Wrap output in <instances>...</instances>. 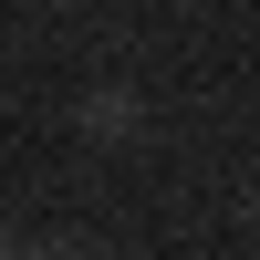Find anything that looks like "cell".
Returning <instances> with one entry per match:
<instances>
[{
    "instance_id": "1",
    "label": "cell",
    "mask_w": 260,
    "mask_h": 260,
    "mask_svg": "<svg viewBox=\"0 0 260 260\" xmlns=\"http://www.w3.org/2000/svg\"><path fill=\"white\" fill-rule=\"evenodd\" d=\"M83 125H94V136H136V94H94Z\"/></svg>"
},
{
    "instance_id": "2",
    "label": "cell",
    "mask_w": 260,
    "mask_h": 260,
    "mask_svg": "<svg viewBox=\"0 0 260 260\" xmlns=\"http://www.w3.org/2000/svg\"><path fill=\"white\" fill-rule=\"evenodd\" d=\"M21 260H62V250H21Z\"/></svg>"
},
{
    "instance_id": "3",
    "label": "cell",
    "mask_w": 260,
    "mask_h": 260,
    "mask_svg": "<svg viewBox=\"0 0 260 260\" xmlns=\"http://www.w3.org/2000/svg\"><path fill=\"white\" fill-rule=\"evenodd\" d=\"M0 260H11V240H0Z\"/></svg>"
}]
</instances>
